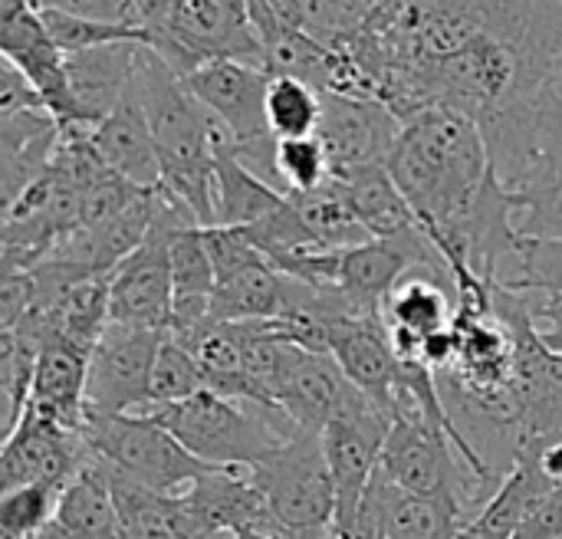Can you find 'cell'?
Instances as JSON below:
<instances>
[{"instance_id":"obj_38","label":"cell","mask_w":562,"mask_h":539,"mask_svg":"<svg viewBox=\"0 0 562 539\" xmlns=\"http://www.w3.org/2000/svg\"><path fill=\"white\" fill-rule=\"evenodd\" d=\"M527 300L530 323L547 349L562 356V293H540V290H520Z\"/></svg>"},{"instance_id":"obj_2","label":"cell","mask_w":562,"mask_h":539,"mask_svg":"<svg viewBox=\"0 0 562 539\" xmlns=\"http://www.w3.org/2000/svg\"><path fill=\"white\" fill-rule=\"evenodd\" d=\"M135 92L158 145L161 188L181 198L201 227H217L214 142L224 125L194 99L184 76H178L151 46L138 49Z\"/></svg>"},{"instance_id":"obj_37","label":"cell","mask_w":562,"mask_h":539,"mask_svg":"<svg viewBox=\"0 0 562 539\" xmlns=\"http://www.w3.org/2000/svg\"><path fill=\"white\" fill-rule=\"evenodd\" d=\"M36 306V287L30 270H3L0 277V333L16 329Z\"/></svg>"},{"instance_id":"obj_42","label":"cell","mask_w":562,"mask_h":539,"mask_svg":"<svg viewBox=\"0 0 562 539\" xmlns=\"http://www.w3.org/2000/svg\"><path fill=\"white\" fill-rule=\"evenodd\" d=\"M191 539H231V534H224V530H211V527H207V530L194 534Z\"/></svg>"},{"instance_id":"obj_8","label":"cell","mask_w":562,"mask_h":539,"mask_svg":"<svg viewBox=\"0 0 562 539\" xmlns=\"http://www.w3.org/2000/svg\"><path fill=\"white\" fill-rule=\"evenodd\" d=\"M188 89L194 99L224 125V132L234 138L237 155L263 178H273V148L277 138L267 125V89L270 72L250 63L237 59H214L198 66L188 79Z\"/></svg>"},{"instance_id":"obj_35","label":"cell","mask_w":562,"mask_h":539,"mask_svg":"<svg viewBox=\"0 0 562 539\" xmlns=\"http://www.w3.org/2000/svg\"><path fill=\"white\" fill-rule=\"evenodd\" d=\"M517 260L520 273L504 283L514 290L562 293V237H524Z\"/></svg>"},{"instance_id":"obj_27","label":"cell","mask_w":562,"mask_h":539,"mask_svg":"<svg viewBox=\"0 0 562 539\" xmlns=\"http://www.w3.org/2000/svg\"><path fill=\"white\" fill-rule=\"evenodd\" d=\"M547 491L550 484L530 464L514 461L510 471L501 478V487L491 494V501L468 520L464 539H514L533 501Z\"/></svg>"},{"instance_id":"obj_11","label":"cell","mask_w":562,"mask_h":539,"mask_svg":"<svg viewBox=\"0 0 562 539\" xmlns=\"http://www.w3.org/2000/svg\"><path fill=\"white\" fill-rule=\"evenodd\" d=\"M168 333L109 323L89 356L86 408L102 415H145L151 405V372Z\"/></svg>"},{"instance_id":"obj_33","label":"cell","mask_w":562,"mask_h":539,"mask_svg":"<svg viewBox=\"0 0 562 539\" xmlns=\"http://www.w3.org/2000/svg\"><path fill=\"white\" fill-rule=\"evenodd\" d=\"M204 389H207V379H204L201 366L191 359V352L178 339L165 336V343L158 349V359H155V372H151V405H148V412L184 402V398H194Z\"/></svg>"},{"instance_id":"obj_10","label":"cell","mask_w":562,"mask_h":539,"mask_svg":"<svg viewBox=\"0 0 562 539\" xmlns=\"http://www.w3.org/2000/svg\"><path fill=\"white\" fill-rule=\"evenodd\" d=\"M389 428L392 418L366 395H359L342 415L326 425L323 448L336 484V520L329 539H349L356 534L369 484L382 461Z\"/></svg>"},{"instance_id":"obj_3","label":"cell","mask_w":562,"mask_h":539,"mask_svg":"<svg viewBox=\"0 0 562 539\" xmlns=\"http://www.w3.org/2000/svg\"><path fill=\"white\" fill-rule=\"evenodd\" d=\"M198 461L211 468H254L300 428L283 408H257L204 389L194 398L148 412Z\"/></svg>"},{"instance_id":"obj_5","label":"cell","mask_w":562,"mask_h":539,"mask_svg":"<svg viewBox=\"0 0 562 539\" xmlns=\"http://www.w3.org/2000/svg\"><path fill=\"white\" fill-rule=\"evenodd\" d=\"M280 539H329L336 520V484L323 435L300 431L263 461L247 468Z\"/></svg>"},{"instance_id":"obj_24","label":"cell","mask_w":562,"mask_h":539,"mask_svg":"<svg viewBox=\"0 0 562 539\" xmlns=\"http://www.w3.org/2000/svg\"><path fill=\"white\" fill-rule=\"evenodd\" d=\"M339 181L352 214L359 224L369 231L372 240H395L405 234L422 231L415 211L408 207L405 194L398 191L389 165H372V168H352V171H333Z\"/></svg>"},{"instance_id":"obj_18","label":"cell","mask_w":562,"mask_h":539,"mask_svg":"<svg viewBox=\"0 0 562 539\" xmlns=\"http://www.w3.org/2000/svg\"><path fill=\"white\" fill-rule=\"evenodd\" d=\"M362 392L346 379V372L339 369V362L333 356L323 352H310L300 349L277 405L286 412V418L300 428V431H313L323 435L326 425L342 415Z\"/></svg>"},{"instance_id":"obj_28","label":"cell","mask_w":562,"mask_h":539,"mask_svg":"<svg viewBox=\"0 0 562 539\" xmlns=\"http://www.w3.org/2000/svg\"><path fill=\"white\" fill-rule=\"evenodd\" d=\"M392 0H300V26L336 53L369 40Z\"/></svg>"},{"instance_id":"obj_32","label":"cell","mask_w":562,"mask_h":539,"mask_svg":"<svg viewBox=\"0 0 562 539\" xmlns=\"http://www.w3.org/2000/svg\"><path fill=\"white\" fill-rule=\"evenodd\" d=\"M40 10V7H36ZM49 36L63 53H82L95 46H112V43H142L148 46L151 36L145 26H125V23H105V20H89V16H72L59 10H40Z\"/></svg>"},{"instance_id":"obj_23","label":"cell","mask_w":562,"mask_h":539,"mask_svg":"<svg viewBox=\"0 0 562 539\" xmlns=\"http://www.w3.org/2000/svg\"><path fill=\"white\" fill-rule=\"evenodd\" d=\"M217 171V227H257L270 221L290 198L267 178H260L240 155L234 138L221 128L214 142Z\"/></svg>"},{"instance_id":"obj_25","label":"cell","mask_w":562,"mask_h":539,"mask_svg":"<svg viewBox=\"0 0 562 539\" xmlns=\"http://www.w3.org/2000/svg\"><path fill=\"white\" fill-rule=\"evenodd\" d=\"M33 539H122L112 487L92 454V464L59 494L56 517Z\"/></svg>"},{"instance_id":"obj_7","label":"cell","mask_w":562,"mask_h":539,"mask_svg":"<svg viewBox=\"0 0 562 539\" xmlns=\"http://www.w3.org/2000/svg\"><path fill=\"white\" fill-rule=\"evenodd\" d=\"M145 30L151 36L148 46L184 79L214 59L263 69V46L250 23L247 0H171L168 13Z\"/></svg>"},{"instance_id":"obj_26","label":"cell","mask_w":562,"mask_h":539,"mask_svg":"<svg viewBox=\"0 0 562 539\" xmlns=\"http://www.w3.org/2000/svg\"><path fill=\"white\" fill-rule=\"evenodd\" d=\"M290 277L280 273L270 260L250 263L227 280H217L211 316L227 323H273L286 313Z\"/></svg>"},{"instance_id":"obj_6","label":"cell","mask_w":562,"mask_h":539,"mask_svg":"<svg viewBox=\"0 0 562 539\" xmlns=\"http://www.w3.org/2000/svg\"><path fill=\"white\" fill-rule=\"evenodd\" d=\"M82 435L105 468L161 497H188L191 487L214 471L151 415H102L86 408Z\"/></svg>"},{"instance_id":"obj_22","label":"cell","mask_w":562,"mask_h":539,"mask_svg":"<svg viewBox=\"0 0 562 539\" xmlns=\"http://www.w3.org/2000/svg\"><path fill=\"white\" fill-rule=\"evenodd\" d=\"M89 356L86 349L59 339L43 336L36 372H33V392L30 405L33 412L82 431L86 425V379H89Z\"/></svg>"},{"instance_id":"obj_9","label":"cell","mask_w":562,"mask_h":539,"mask_svg":"<svg viewBox=\"0 0 562 539\" xmlns=\"http://www.w3.org/2000/svg\"><path fill=\"white\" fill-rule=\"evenodd\" d=\"M454 445L445 431H438L428 418H422L412 405H398L392 415V428L382 448L379 471L402 491L418 497H448L481 510V501L471 484H464ZM474 517V514H471Z\"/></svg>"},{"instance_id":"obj_30","label":"cell","mask_w":562,"mask_h":539,"mask_svg":"<svg viewBox=\"0 0 562 539\" xmlns=\"http://www.w3.org/2000/svg\"><path fill=\"white\" fill-rule=\"evenodd\" d=\"M323 92L293 76H270L267 125L273 138H306L319 132Z\"/></svg>"},{"instance_id":"obj_15","label":"cell","mask_w":562,"mask_h":539,"mask_svg":"<svg viewBox=\"0 0 562 539\" xmlns=\"http://www.w3.org/2000/svg\"><path fill=\"white\" fill-rule=\"evenodd\" d=\"M319 142L329 155L333 171L389 165L402 135V119L379 99L323 92Z\"/></svg>"},{"instance_id":"obj_36","label":"cell","mask_w":562,"mask_h":539,"mask_svg":"<svg viewBox=\"0 0 562 539\" xmlns=\"http://www.w3.org/2000/svg\"><path fill=\"white\" fill-rule=\"evenodd\" d=\"M40 10H59L72 16L105 20V23H125V26H145L135 0H30Z\"/></svg>"},{"instance_id":"obj_31","label":"cell","mask_w":562,"mask_h":539,"mask_svg":"<svg viewBox=\"0 0 562 539\" xmlns=\"http://www.w3.org/2000/svg\"><path fill=\"white\" fill-rule=\"evenodd\" d=\"M333 175L329 155L319 142V135L306 138H277L273 148V178L280 181V191L286 194H310L323 188Z\"/></svg>"},{"instance_id":"obj_41","label":"cell","mask_w":562,"mask_h":539,"mask_svg":"<svg viewBox=\"0 0 562 539\" xmlns=\"http://www.w3.org/2000/svg\"><path fill=\"white\" fill-rule=\"evenodd\" d=\"M135 3H138V13H142L145 26H155L168 13V7H171V0H135Z\"/></svg>"},{"instance_id":"obj_29","label":"cell","mask_w":562,"mask_h":539,"mask_svg":"<svg viewBox=\"0 0 562 539\" xmlns=\"http://www.w3.org/2000/svg\"><path fill=\"white\" fill-rule=\"evenodd\" d=\"M290 201L296 204L306 227L313 231V237L323 247H359V244L372 240L369 231L352 214V207L333 175L323 188H316L310 194H290Z\"/></svg>"},{"instance_id":"obj_20","label":"cell","mask_w":562,"mask_h":539,"mask_svg":"<svg viewBox=\"0 0 562 539\" xmlns=\"http://www.w3.org/2000/svg\"><path fill=\"white\" fill-rule=\"evenodd\" d=\"M63 125L49 109H23L0 115V191L10 207L30 184H36L59 148Z\"/></svg>"},{"instance_id":"obj_14","label":"cell","mask_w":562,"mask_h":539,"mask_svg":"<svg viewBox=\"0 0 562 539\" xmlns=\"http://www.w3.org/2000/svg\"><path fill=\"white\" fill-rule=\"evenodd\" d=\"M0 53L30 79L59 125H79V109L66 76V53L56 46L30 0H0Z\"/></svg>"},{"instance_id":"obj_16","label":"cell","mask_w":562,"mask_h":539,"mask_svg":"<svg viewBox=\"0 0 562 539\" xmlns=\"http://www.w3.org/2000/svg\"><path fill=\"white\" fill-rule=\"evenodd\" d=\"M329 356L369 402H375L389 418L395 415L402 359L382 319L356 313L336 316L329 323Z\"/></svg>"},{"instance_id":"obj_21","label":"cell","mask_w":562,"mask_h":539,"mask_svg":"<svg viewBox=\"0 0 562 539\" xmlns=\"http://www.w3.org/2000/svg\"><path fill=\"white\" fill-rule=\"evenodd\" d=\"M142 43H112L66 53V76L79 109V125H99L132 89Z\"/></svg>"},{"instance_id":"obj_34","label":"cell","mask_w":562,"mask_h":539,"mask_svg":"<svg viewBox=\"0 0 562 539\" xmlns=\"http://www.w3.org/2000/svg\"><path fill=\"white\" fill-rule=\"evenodd\" d=\"M56 487L46 484H30L16 491L0 494V539H33L53 517L59 507Z\"/></svg>"},{"instance_id":"obj_13","label":"cell","mask_w":562,"mask_h":539,"mask_svg":"<svg viewBox=\"0 0 562 539\" xmlns=\"http://www.w3.org/2000/svg\"><path fill=\"white\" fill-rule=\"evenodd\" d=\"M458 313V287L448 267L418 263L385 296L382 323L402 362H422L435 339L448 336Z\"/></svg>"},{"instance_id":"obj_19","label":"cell","mask_w":562,"mask_h":539,"mask_svg":"<svg viewBox=\"0 0 562 539\" xmlns=\"http://www.w3.org/2000/svg\"><path fill=\"white\" fill-rule=\"evenodd\" d=\"M89 138H92L95 155L105 161V168H112L135 188H145V191L161 188V158H158V145L145 119V109L138 102L135 82L128 96L99 125L89 128Z\"/></svg>"},{"instance_id":"obj_1","label":"cell","mask_w":562,"mask_h":539,"mask_svg":"<svg viewBox=\"0 0 562 539\" xmlns=\"http://www.w3.org/2000/svg\"><path fill=\"white\" fill-rule=\"evenodd\" d=\"M389 171L428 240L454 224L494 175L481 125L454 109L431 105L402 122Z\"/></svg>"},{"instance_id":"obj_17","label":"cell","mask_w":562,"mask_h":539,"mask_svg":"<svg viewBox=\"0 0 562 539\" xmlns=\"http://www.w3.org/2000/svg\"><path fill=\"white\" fill-rule=\"evenodd\" d=\"M468 520L464 504L408 494L375 471L356 527H369L379 539H464Z\"/></svg>"},{"instance_id":"obj_39","label":"cell","mask_w":562,"mask_h":539,"mask_svg":"<svg viewBox=\"0 0 562 539\" xmlns=\"http://www.w3.org/2000/svg\"><path fill=\"white\" fill-rule=\"evenodd\" d=\"M514 539H562V484L533 501Z\"/></svg>"},{"instance_id":"obj_4","label":"cell","mask_w":562,"mask_h":539,"mask_svg":"<svg viewBox=\"0 0 562 539\" xmlns=\"http://www.w3.org/2000/svg\"><path fill=\"white\" fill-rule=\"evenodd\" d=\"M201 227L194 211L165 188H155L148 237L109 273V323L168 333L175 310L171 237Z\"/></svg>"},{"instance_id":"obj_40","label":"cell","mask_w":562,"mask_h":539,"mask_svg":"<svg viewBox=\"0 0 562 539\" xmlns=\"http://www.w3.org/2000/svg\"><path fill=\"white\" fill-rule=\"evenodd\" d=\"M23 109H46V102L40 99V92L30 86V79L3 59V72H0V115H13Z\"/></svg>"},{"instance_id":"obj_12","label":"cell","mask_w":562,"mask_h":539,"mask_svg":"<svg viewBox=\"0 0 562 539\" xmlns=\"http://www.w3.org/2000/svg\"><path fill=\"white\" fill-rule=\"evenodd\" d=\"M92 464V448L82 431L66 428L33 408L23 412L13 431L3 435L0 451V494L46 484L66 491Z\"/></svg>"}]
</instances>
